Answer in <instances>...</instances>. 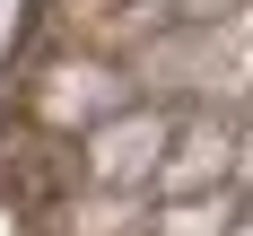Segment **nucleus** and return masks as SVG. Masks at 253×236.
I'll return each mask as SVG.
<instances>
[{"label":"nucleus","instance_id":"f257e3e1","mask_svg":"<svg viewBox=\"0 0 253 236\" xmlns=\"http://www.w3.org/2000/svg\"><path fill=\"white\" fill-rule=\"evenodd\" d=\"M157 140H166V123H123V131H105L96 140V175L105 184H123V175H140V166H157Z\"/></svg>","mask_w":253,"mask_h":236}]
</instances>
